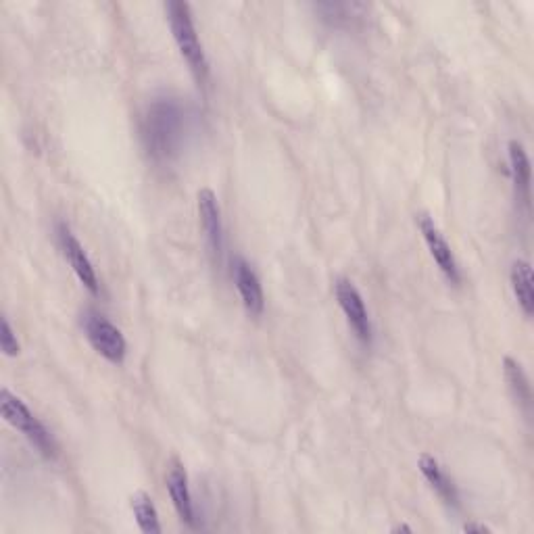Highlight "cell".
Masks as SVG:
<instances>
[{
  "instance_id": "obj_1",
  "label": "cell",
  "mask_w": 534,
  "mask_h": 534,
  "mask_svg": "<svg viewBox=\"0 0 534 534\" xmlns=\"http://www.w3.org/2000/svg\"><path fill=\"white\" fill-rule=\"evenodd\" d=\"M194 111L174 94H161L140 117L142 149L155 165H172L188 147L194 132Z\"/></svg>"
},
{
  "instance_id": "obj_2",
  "label": "cell",
  "mask_w": 534,
  "mask_h": 534,
  "mask_svg": "<svg viewBox=\"0 0 534 534\" xmlns=\"http://www.w3.org/2000/svg\"><path fill=\"white\" fill-rule=\"evenodd\" d=\"M165 15L182 59L188 63L194 80L205 86L209 80V61L197 34V26H194L190 5L182 3V0H169V3H165Z\"/></svg>"
},
{
  "instance_id": "obj_3",
  "label": "cell",
  "mask_w": 534,
  "mask_h": 534,
  "mask_svg": "<svg viewBox=\"0 0 534 534\" xmlns=\"http://www.w3.org/2000/svg\"><path fill=\"white\" fill-rule=\"evenodd\" d=\"M0 409H3V418L15 430L26 436L28 443L46 459H57L59 447L53 432L48 430L34 411L23 403L17 395H13L9 388L0 391Z\"/></svg>"
},
{
  "instance_id": "obj_4",
  "label": "cell",
  "mask_w": 534,
  "mask_h": 534,
  "mask_svg": "<svg viewBox=\"0 0 534 534\" xmlns=\"http://www.w3.org/2000/svg\"><path fill=\"white\" fill-rule=\"evenodd\" d=\"M80 326L90 347L103 359L113 363V366H121V363L126 361L128 343L124 338V332H121L107 315L99 313L96 309H86L80 318Z\"/></svg>"
},
{
  "instance_id": "obj_5",
  "label": "cell",
  "mask_w": 534,
  "mask_h": 534,
  "mask_svg": "<svg viewBox=\"0 0 534 534\" xmlns=\"http://www.w3.org/2000/svg\"><path fill=\"white\" fill-rule=\"evenodd\" d=\"M334 295L338 305H341L347 324L351 326L353 334L357 341L363 347H372L374 343V328H372V320H370V311L366 307V301H363L359 288L353 284V280L349 278H338L334 282Z\"/></svg>"
},
{
  "instance_id": "obj_6",
  "label": "cell",
  "mask_w": 534,
  "mask_h": 534,
  "mask_svg": "<svg viewBox=\"0 0 534 534\" xmlns=\"http://www.w3.org/2000/svg\"><path fill=\"white\" fill-rule=\"evenodd\" d=\"M57 242H59V249H61L65 261L69 263L71 270H74L78 280L84 284V288L94 297L99 295L101 293L99 274H96L94 263L90 261L86 249L82 247V242L78 240L74 230L69 228V224H65V222L57 224Z\"/></svg>"
},
{
  "instance_id": "obj_7",
  "label": "cell",
  "mask_w": 534,
  "mask_h": 534,
  "mask_svg": "<svg viewBox=\"0 0 534 534\" xmlns=\"http://www.w3.org/2000/svg\"><path fill=\"white\" fill-rule=\"evenodd\" d=\"M197 209H199V220L201 228L207 240L209 253L213 257L215 265L224 263V247H226V238H224V222H222V209L220 203H217L215 192L209 188L199 190L197 194Z\"/></svg>"
},
{
  "instance_id": "obj_8",
  "label": "cell",
  "mask_w": 534,
  "mask_h": 534,
  "mask_svg": "<svg viewBox=\"0 0 534 534\" xmlns=\"http://www.w3.org/2000/svg\"><path fill=\"white\" fill-rule=\"evenodd\" d=\"M416 222H418V228L422 232L426 247L430 251V257L434 259L436 265H439V270L443 272V276L451 284L457 286L461 282V270H459V263L451 251V245L447 242V238L443 236L441 228L436 226V222L428 213H420Z\"/></svg>"
},
{
  "instance_id": "obj_9",
  "label": "cell",
  "mask_w": 534,
  "mask_h": 534,
  "mask_svg": "<svg viewBox=\"0 0 534 534\" xmlns=\"http://www.w3.org/2000/svg\"><path fill=\"white\" fill-rule=\"evenodd\" d=\"M232 276L242 305H245V309L253 315V318H259L265 309V295L255 267L245 257H234Z\"/></svg>"
},
{
  "instance_id": "obj_10",
  "label": "cell",
  "mask_w": 534,
  "mask_h": 534,
  "mask_svg": "<svg viewBox=\"0 0 534 534\" xmlns=\"http://www.w3.org/2000/svg\"><path fill=\"white\" fill-rule=\"evenodd\" d=\"M167 482V491L169 497H172V503L176 507V512L180 516V520L188 526V528H197V507H194V499L190 493V484H188V474L184 470V466L180 461H172V466L167 470L165 476Z\"/></svg>"
},
{
  "instance_id": "obj_11",
  "label": "cell",
  "mask_w": 534,
  "mask_h": 534,
  "mask_svg": "<svg viewBox=\"0 0 534 534\" xmlns=\"http://www.w3.org/2000/svg\"><path fill=\"white\" fill-rule=\"evenodd\" d=\"M418 468L426 478V482L436 491V495L445 501V505L459 509V491L455 487L453 478H449V474L439 464V459L430 453H422L418 459Z\"/></svg>"
},
{
  "instance_id": "obj_12",
  "label": "cell",
  "mask_w": 534,
  "mask_h": 534,
  "mask_svg": "<svg viewBox=\"0 0 534 534\" xmlns=\"http://www.w3.org/2000/svg\"><path fill=\"white\" fill-rule=\"evenodd\" d=\"M507 159H509V174H512L516 201H520L526 209L530 205V159L524 149V144L512 140L507 144Z\"/></svg>"
},
{
  "instance_id": "obj_13",
  "label": "cell",
  "mask_w": 534,
  "mask_h": 534,
  "mask_svg": "<svg viewBox=\"0 0 534 534\" xmlns=\"http://www.w3.org/2000/svg\"><path fill=\"white\" fill-rule=\"evenodd\" d=\"M509 282H512L514 297L522 309L526 318H532L534 313V278H532V267L526 259H518L512 265V272H509Z\"/></svg>"
},
{
  "instance_id": "obj_14",
  "label": "cell",
  "mask_w": 534,
  "mask_h": 534,
  "mask_svg": "<svg viewBox=\"0 0 534 534\" xmlns=\"http://www.w3.org/2000/svg\"><path fill=\"white\" fill-rule=\"evenodd\" d=\"M503 374L509 384V391H512L518 407L524 411V416L530 418V407H532V386L530 380L522 368V363L516 361L514 357L503 359Z\"/></svg>"
},
{
  "instance_id": "obj_15",
  "label": "cell",
  "mask_w": 534,
  "mask_h": 534,
  "mask_svg": "<svg viewBox=\"0 0 534 534\" xmlns=\"http://www.w3.org/2000/svg\"><path fill=\"white\" fill-rule=\"evenodd\" d=\"M313 9L322 17V21L330 23L334 28H349L353 21L366 17V13L370 11L368 5L359 3H322L315 5Z\"/></svg>"
},
{
  "instance_id": "obj_16",
  "label": "cell",
  "mask_w": 534,
  "mask_h": 534,
  "mask_svg": "<svg viewBox=\"0 0 534 534\" xmlns=\"http://www.w3.org/2000/svg\"><path fill=\"white\" fill-rule=\"evenodd\" d=\"M130 507H132V514L136 518L138 528L144 534H159L161 532L159 512H157V507H155V503H153V499H151L149 493L138 491L136 495H132Z\"/></svg>"
},
{
  "instance_id": "obj_17",
  "label": "cell",
  "mask_w": 534,
  "mask_h": 534,
  "mask_svg": "<svg viewBox=\"0 0 534 534\" xmlns=\"http://www.w3.org/2000/svg\"><path fill=\"white\" fill-rule=\"evenodd\" d=\"M0 349H3V353L7 357H17L21 347H19V341H17V336L9 324L7 318L0 320Z\"/></svg>"
},
{
  "instance_id": "obj_18",
  "label": "cell",
  "mask_w": 534,
  "mask_h": 534,
  "mask_svg": "<svg viewBox=\"0 0 534 534\" xmlns=\"http://www.w3.org/2000/svg\"><path fill=\"white\" fill-rule=\"evenodd\" d=\"M464 532H468V534H472V532L491 534V528L484 526V524H472V522H468V524H464Z\"/></svg>"
},
{
  "instance_id": "obj_19",
  "label": "cell",
  "mask_w": 534,
  "mask_h": 534,
  "mask_svg": "<svg viewBox=\"0 0 534 534\" xmlns=\"http://www.w3.org/2000/svg\"><path fill=\"white\" fill-rule=\"evenodd\" d=\"M391 532H393V534H397V532H414V528H409V526H405V524H399V526L391 528Z\"/></svg>"
}]
</instances>
